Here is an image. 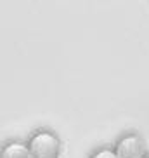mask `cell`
Wrapping results in <instances>:
<instances>
[{
	"label": "cell",
	"mask_w": 149,
	"mask_h": 158,
	"mask_svg": "<svg viewBox=\"0 0 149 158\" xmlns=\"http://www.w3.org/2000/svg\"><path fill=\"white\" fill-rule=\"evenodd\" d=\"M28 149L31 153V158H61L62 143L61 137L52 130H37L30 135Z\"/></svg>",
	"instance_id": "cell-1"
},
{
	"label": "cell",
	"mask_w": 149,
	"mask_h": 158,
	"mask_svg": "<svg viewBox=\"0 0 149 158\" xmlns=\"http://www.w3.org/2000/svg\"><path fill=\"white\" fill-rule=\"evenodd\" d=\"M115 151H116L118 158H144L147 155L144 139L135 132L121 135L115 144Z\"/></svg>",
	"instance_id": "cell-2"
},
{
	"label": "cell",
	"mask_w": 149,
	"mask_h": 158,
	"mask_svg": "<svg viewBox=\"0 0 149 158\" xmlns=\"http://www.w3.org/2000/svg\"><path fill=\"white\" fill-rule=\"evenodd\" d=\"M2 158H31V153L28 149V144L10 141L2 146Z\"/></svg>",
	"instance_id": "cell-3"
},
{
	"label": "cell",
	"mask_w": 149,
	"mask_h": 158,
	"mask_svg": "<svg viewBox=\"0 0 149 158\" xmlns=\"http://www.w3.org/2000/svg\"><path fill=\"white\" fill-rule=\"evenodd\" d=\"M89 158H118V155H116V151L111 149V148H99V149H95Z\"/></svg>",
	"instance_id": "cell-4"
},
{
	"label": "cell",
	"mask_w": 149,
	"mask_h": 158,
	"mask_svg": "<svg viewBox=\"0 0 149 158\" xmlns=\"http://www.w3.org/2000/svg\"><path fill=\"white\" fill-rule=\"evenodd\" d=\"M144 158H149V155H146V156H144Z\"/></svg>",
	"instance_id": "cell-5"
}]
</instances>
